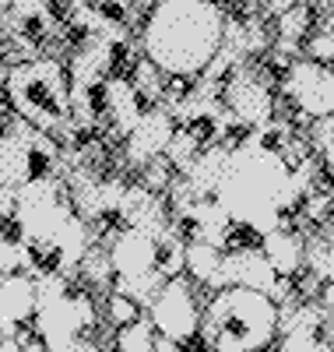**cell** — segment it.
I'll list each match as a JSON object with an SVG mask.
<instances>
[{
  "label": "cell",
  "instance_id": "6da1fadb",
  "mask_svg": "<svg viewBox=\"0 0 334 352\" xmlns=\"http://www.w3.org/2000/svg\"><path fill=\"white\" fill-rule=\"evenodd\" d=\"M225 18L211 0H159L141 25V56L169 81H201L225 43Z\"/></svg>",
  "mask_w": 334,
  "mask_h": 352
},
{
  "label": "cell",
  "instance_id": "7a4b0ae2",
  "mask_svg": "<svg viewBox=\"0 0 334 352\" xmlns=\"http://www.w3.org/2000/svg\"><path fill=\"white\" fill-rule=\"evenodd\" d=\"M278 335V303L257 289L229 285L208 296L197 342H204L208 352H271Z\"/></svg>",
  "mask_w": 334,
  "mask_h": 352
},
{
  "label": "cell",
  "instance_id": "3957f363",
  "mask_svg": "<svg viewBox=\"0 0 334 352\" xmlns=\"http://www.w3.org/2000/svg\"><path fill=\"white\" fill-rule=\"evenodd\" d=\"M4 99L11 102L14 116L39 134H56L71 127V78L67 64L56 56H39L8 71Z\"/></svg>",
  "mask_w": 334,
  "mask_h": 352
},
{
  "label": "cell",
  "instance_id": "277c9868",
  "mask_svg": "<svg viewBox=\"0 0 334 352\" xmlns=\"http://www.w3.org/2000/svg\"><path fill=\"white\" fill-rule=\"evenodd\" d=\"M39 310L32 331L46 345V352H81L88 335L99 324V307L88 289H71L67 275H39Z\"/></svg>",
  "mask_w": 334,
  "mask_h": 352
},
{
  "label": "cell",
  "instance_id": "5b68a950",
  "mask_svg": "<svg viewBox=\"0 0 334 352\" xmlns=\"http://www.w3.org/2000/svg\"><path fill=\"white\" fill-rule=\"evenodd\" d=\"M148 320L162 338H172V342H197V331H201V307H197V296H194V282L187 275L179 278H166V285L159 289V296L148 303Z\"/></svg>",
  "mask_w": 334,
  "mask_h": 352
},
{
  "label": "cell",
  "instance_id": "8992f818",
  "mask_svg": "<svg viewBox=\"0 0 334 352\" xmlns=\"http://www.w3.org/2000/svg\"><path fill=\"white\" fill-rule=\"evenodd\" d=\"M282 96L310 120L334 116V67L313 64L307 56L292 60L282 74Z\"/></svg>",
  "mask_w": 334,
  "mask_h": 352
},
{
  "label": "cell",
  "instance_id": "52a82bcc",
  "mask_svg": "<svg viewBox=\"0 0 334 352\" xmlns=\"http://www.w3.org/2000/svg\"><path fill=\"white\" fill-rule=\"evenodd\" d=\"M222 102L236 116L239 127L264 131L275 116V96H271L267 81L257 74V67L239 64L225 81H222Z\"/></svg>",
  "mask_w": 334,
  "mask_h": 352
},
{
  "label": "cell",
  "instance_id": "ba28073f",
  "mask_svg": "<svg viewBox=\"0 0 334 352\" xmlns=\"http://www.w3.org/2000/svg\"><path fill=\"white\" fill-rule=\"evenodd\" d=\"M257 289L271 300H289L292 296V278H282L275 268L267 264V257L260 254V247H236L225 250L222 257V289Z\"/></svg>",
  "mask_w": 334,
  "mask_h": 352
},
{
  "label": "cell",
  "instance_id": "9c48e42d",
  "mask_svg": "<svg viewBox=\"0 0 334 352\" xmlns=\"http://www.w3.org/2000/svg\"><path fill=\"white\" fill-rule=\"evenodd\" d=\"M176 134V120H172V113L169 106H151L144 109V116L137 120V127L127 134L124 141V155L131 166L144 169L151 166L155 159H166V148H169V141Z\"/></svg>",
  "mask_w": 334,
  "mask_h": 352
},
{
  "label": "cell",
  "instance_id": "30bf717a",
  "mask_svg": "<svg viewBox=\"0 0 334 352\" xmlns=\"http://www.w3.org/2000/svg\"><path fill=\"white\" fill-rule=\"evenodd\" d=\"M39 310L36 278L25 272L0 275V338H18L25 328H32Z\"/></svg>",
  "mask_w": 334,
  "mask_h": 352
},
{
  "label": "cell",
  "instance_id": "8fae6325",
  "mask_svg": "<svg viewBox=\"0 0 334 352\" xmlns=\"http://www.w3.org/2000/svg\"><path fill=\"white\" fill-rule=\"evenodd\" d=\"M144 99L137 96V88L127 74H113L106 85H102V116L109 120L113 134L120 141H127V134L137 127V120L144 116Z\"/></svg>",
  "mask_w": 334,
  "mask_h": 352
},
{
  "label": "cell",
  "instance_id": "7c38bea8",
  "mask_svg": "<svg viewBox=\"0 0 334 352\" xmlns=\"http://www.w3.org/2000/svg\"><path fill=\"white\" fill-rule=\"evenodd\" d=\"M229 155H232V144H208V148L190 162V169L183 173V184L190 190L194 201L201 197H215L219 187H222V176L229 169Z\"/></svg>",
  "mask_w": 334,
  "mask_h": 352
},
{
  "label": "cell",
  "instance_id": "4fadbf2b",
  "mask_svg": "<svg viewBox=\"0 0 334 352\" xmlns=\"http://www.w3.org/2000/svg\"><path fill=\"white\" fill-rule=\"evenodd\" d=\"M260 254L282 278H296L302 272V264H307V243L289 229H275L267 236H260Z\"/></svg>",
  "mask_w": 334,
  "mask_h": 352
},
{
  "label": "cell",
  "instance_id": "5bb4252c",
  "mask_svg": "<svg viewBox=\"0 0 334 352\" xmlns=\"http://www.w3.org/2000/svg\"><path fill=\"white\" fill-rule=\"evenodd\" d=\"M222 257L225 250L211 247L204 240H187V268L183 275L194 282V285H204L211 292L222 289Z\"/></svg>",
  "mask_w": 334,
  "mask_h": 352
},
{
  "label": "cell",
  "instance_id": "9a60e30c",
  "mask_svg": "<svg viewBox=\"0 0 334 352\" xmlns=\"http://www.w3.org/2000/svg\"><path fill=\"white\" fill-rule=\"evenodd\" d=\"M155 342H159V331L151 328L148 314L141 320H134V324L113 331V349L116 352H155Z\"/></svg>",
  "mask_w": 334,
  "mask_h": 352
},
{
  "label": "cell",
  "instance_id": "2e32d148",
  "mask_svg": "<svg viewBox=\"0 0 334 352\" xmlns=\"http://www.w3.org/2000/svg\"><path fill=\"white\" fill-rule=\"evenodd\" d=\"M78 275L92 285H113V264H109V250L106 247H92L85 254V261L78 264Z\"/></svg>",
  "mask_w": 334,
  "mask_h": 352
},
{
  "label": "cell",
  "instance_id": "e0dca14e",
  "mask_svg": "<svg viewBox=\"0 0 334 352\" xmlns=\"http://www.w3.org/2000/svg\"><path fill=\"white\" fill-rule=\"evenodd\" d=\"M141 303H134L131 296H124V292H113L109 289V296H106V320H109V328H127L134 324V320H141Z\"/></svg>",
  "mask_w": 334,
  "mask_h": 352
},
{
  "label": "cell",
  "instance_id": "ac0fdd59",
  "mask_svg": "<svg viewBox=\"0 0 334 352\" xmlns=\"http://www.w3.org/2000/svg\"><path fill=\"white\" fill-rule=\"evenodd\" d=\"M278 352H331V345L324 342L320 331H310V328H289L282 331V345Z\"/></svg>",
  "mask_w": 334,
  "mask_h": 352
},
{
  "label": "cell",
  "instance_id": "d6986e66",
  "mask_svg": "<svg viewBox=\"0 0 334 352\" xmlns=\"http://www.w3.org/2000/svg\"><path fill=\"white\" fill-rule=\"evenodd\" d=\"M302 56L313 64H334V28H320V32H313L307 43H302Z\"/></svg>",
  "mask_w": 334,
  "mask_h": 352
},
{
  "label": "cell",
  "instance_id": "ffe728a7",
  "mask_svg": "<svg viewBox=\"0 0 334 352\" xmlns=\"http://www.w3.org/2000/svg\"><path fill=\"white\" fill-rule=\"evenodd\" d=\"M313 144L320 148V155L327 159V169L334 173V116H327V120H317V127H313Z\"/></svg>",
  "mask_w": 334,
  "mask_h": 352
},
{
  "label": "cell",
  "instance_id": "44dd1931",
  "mask_svg": "<svg viewBox=\"0 0 334 352\" xmlns=\"http://www.w3.org/2000/svg\"><path fill=\"white\" fill-rule=\"evenodd\" d=\"M317 296H320V307H324L327 314H334V282H324Z\"/></svg>",
  "mask_w": 334,
  "mask_h": 352
},
{
  "label": "cell",
  "instance_id": "7402d4cb",
  "mask_svg": "<svg viewBox=\"0 0 334 352\" xmlns=\"http://www.w3.org/2000/svg\"><path fill=\"white\" fill-rule=\"evenodd\" d=\"M155 352H190L183 342H172V338H162L159 335V342H155Z\"/></svg>",
  "mask_w": 334,
  "mask_h": 352
},
{
  "label": "cell",
  "instance_id": "603a6c76",
  "mask_svg": "<svg viewBox=\"0 0 334 352\" xmlns=\"http://www.w3.org/2000/svg\"><path fill=\"white\" fill-rule=\"evenodd\" d=\"M0 352H21V342L18 338H0Z\"/></svg>",
  "mask_w": 334,
  "mask_h": 352
},
{
  "label": "cell",
  "instance_id": "cb8c5ba5",
  "mask_svg": "<svg viewBox=\"0 0 334 352\" xmlns=\"http://www.w3.org/2000/svg\"><path fill=\"white\" fill-rule=\"evenodd\" d=\"M81 352H102V349H99L96 342H85V349H81Z\"/></svg>",
  "mask_w": 334,
  "mask_h": 352
}]
</instances>
